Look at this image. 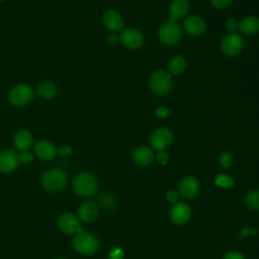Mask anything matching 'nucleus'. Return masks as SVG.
<instances>
[{
  "label": "nucleus",
  "instance_id": "f257e3e1",
  "mask_svg": "<svg viewBox=\"0 0 259 259\" xmlns=\"http://www.w3.org/2000/svg\"><path fill=\"white\" fill-rule=\"evenodd\" d=\"M72 186L75 193L83 197L93 195L98 189L96 178L89 172L78 173L73 179Z\"/></svg>",
  "mask_w": 259,
  "mask_h": 259
},
{
  "label": "nucleus",
  "instance_id": "f03ea898",
  "mask_svg": "<svg viewBox=\"0 0 259 259\" xmlns=\"http://www.w3.org/2000/svg\"><path fill=\"white\" fill-rule=\"evenodd\" d=\"M68 181L66 172L61 168H53L47 170L41 175V185L42 187L50 192H56L62 190Z\"/></svg>",
  "mask_w": 259,
  "mask_h": 259
},
{
  "label": "nucleus",
  "instance_id": "7ed1b4c3",
  "mask_svg": "<svg viewBox=\"0 0 259 259\" xmlns=\"http://www.w3.org/2000/svg\"><path fill=\"white\" fill-rule=\"evenodd\" d=\"M73 247L82 255H92L99 249V241L93 234L83 231L74 237Z\"/></svg>",
  "mask_w": 259,
  "mask_h": 259
},
{
  "label": "nucleus",
  "instance_id": "20e7f679",
  "mask_svg": "<svg viewBox=\"0 0 259 259\" xmlns=\"http://www.w3.org/2000/svg\"><path fill=\"white\" fill-rule=\"evenodd\" d=\"M149 84L154 93L164 95L172 88V78L168 72L164 70H157L151 75Z\"/></svg>",
  "mask_w": 259,
  "mask_h": 259
},
{
  "label": "nucleus",
  "instance_id": "39448f33",
  "mask_svg": "<svg viewBox=\"0 0 259 259\" xmlns=\"http://www.w3.org/2000/svg\"><path fill=\"white\" fill-rule=\"evenodd\" d=\"M173 141V133L167 127H159L155 130L149 139L150 146L153 150L162 151L171 145Z\"/></svg>",
  "mask_w": 259,
  "mask_h": 259
},
{
  "label": "nucleus",
  "instance_id": "423d86ee",
  "mask_svg": "<svg viewBox=\"0 0 259 259\" xmlns=\"http://www.w3.org/2000/svg\"><path fill=\"white\" fill-rule=\"evenodd\" d=\"M181 36L180 26L173 21H167L164 23L158 31V37L161 42L171 46L175 45Z\"/></svg>",
  "mask_w": 259,
  "mask_h": 259
},
{
  "label": "nucleus",
  "instance_id": "0eeeda50",
  "mask_svg": "<svg viewBox=\"0 0 259 259\" xmlns=\"http://www.w3.org/2000/svg\"><path fill=\"white\" fill-rule=\"evenodd\" d=\"M33 98V92L26 84L15 85L9 93V101L13 106H23Z\"/></svg>",
  "mask_w": 259,
  "mask_h": 259
},
{
  "label": "nucleus",
  "instance_id": "6e6552de",
  "mask_svg": "<svg viewBox=\"0 0 259 259\" xmlns=\"http://www.w3.org/2000/svg\"><path fill=\"white\" fill-rule=\"evenodd\" d=\"M244 47L243 37L236 33L230 32L225 35L221 41V51L228 56H236L238 55Z\"/></svg>",
  "mask_w": 259,
  "mask_h": 259
},
{
  "label": "nucleus",
  "instance_id": "1a4fd4ad",
  "mask_svg": "<svg viewBox=\"0 0 259 259\" xmlns=\"http://www.w3.org/2000/svg\"><path fill=\"white\" fill-rule=\"evenodd\" d=\"M58 225L60 230L67 234V235H72V234H77L81 233L84 230L80 227V220L77 218L75 214L71 212H64L59 217L58 220Z\"/></svg>",
  "mask_w": 259,
  "mask_h": 259
},
{
  "label": "nucleus",
  "instance_id": "9d476101",
  "mask_svg": "<svg viewBox=\"0 0 259 259\" xmlns=\"http://www.w3.org/2000/svg\"><path fill=\"white\" fill-rule=\"evenodd\" d=\"M170 220L175 225H184L186 224L191 217V208L186 202L178 201L172 205L170 209Z\"/></svg>",
  "mask_w": 259,
  "mask_h": 259
},
{
  "label": "nucleus",
  "instance_id": "9b49d317",
  "mask_svg": "<svg viewBox=\"0 0 259 259\" xmlns=\"http://www.w3.org/2000/svg\"><path fill=\"white\" fill-rule=\"evenodd\" d=\"M120 42L128 48V49H139L140 47H142L143 42H144V37H143V34L136 28H133V27H127V28H124L119 36H118Z\"/></svg>",
  "mask_w": 259,
  "mask_h": 259
},
{
  "label": "nucleus",
  "instance_id": "f8f14e48",
  "mask_svg": "<svg viewBox=\"0 0 259 259\" xmlns=\"http://www.w3.org/2000/svg\"><path fill=\"white\" fill-rule=\"evenodd\" d=\"M199 191V182L193 176H186L182 178L178 185V193L184 199L194 198Z\"/></svg>",
  "mask_w": 259,
  "mask_h": 259
},
{
  "label": "nucleus",
  "instance_id": "ddd939ff",
  "mask_svg": "<svg viewBox=\"0 0 259 259\" xmlns=\"http://www.w3.org/2000/svg\"><path fill=\"white\" fill-rule=\"evenodd\" d=\"M19 164V155L14 150H4L0 153V171L13 172Z\"/></svg>",
  "mask_w": 259,
  "mask_h": 259
},
{
  "label": "nucleus",
  "instance_id": "4468645a",
  "mask_svg": "<svg viewBox=\"0 0 259 259\" xmlns=\"http://www.w3.org/2000/svg\"><path fill=\"white\" fill-rule=\"evenodd\" d=\"M99 209L97 204L91 200H86L82 202L78 208L79 220L83 223H93L94 221H96Z\"/></svg>",
  "mask_w": 259,
  "mask_h": 259
},
{
  "label": "nucleus",
  "instance_id": "2eb2a0df",
  "mask_svg": "<svg viewBox=\"0 0 259 259\" xmlns=\"http://www.w3.org/2000/svg\"><path fill=\"white\" fill-rule=\"evenodd\" d=\"M183 28L188 34L192 36H198L204 32L205 22L200 16H188L183 22Z\"/></svg>",
  "mask_w": 259,
  "mask_h": 259
},
{
  "label": "nucleus",
  "instance_id": "dca6fc26",
  "mask_svg": "<svg viewBox=\"0 0 259 259\" xmlns=\"http://www.w3.org/2000/svg\"><path fill=\"white\" fill-rule=\"evenodd\" d=\"M155 156L153 153V149L150 147H146V146H142L137 148L132 155V159L134 161V163H136L137 165L140 166H147L149 164H151L154 160Z\"/></svg>",
  "mask_w": 259,
  "mask_h": 259
},
{
  "label": "nucleus",
  "instance_id": "f3484780",
  "mask_svg": "<svg viewBox=\"0 0 259 259\" xmlns=\"http://www.w3.org/2000/svg\"><path fill=\"white\" fill-rule=\"evenodd\" d=\"M34 154L40 160H52L57 154V149L51 142L42 140L35 144Z\"/></svg>",
  "mask_w": 259,
  "mask_h": 259
},
{
  "label": "nucleus",
  "instance_id": "a211bd4d",
  "mask_svg": "<svg viewBox=\"0 0 259 259\" xmlns=\"http://www.w3.org/2000/svg\"><path fill=\"white\" fill-rule=\"evenodd\" d=\"M189 10V2L187 0H173L169 7V21L184 17Z\"/></svg>",
  "mask_w": 259,
  "mask_h": 259
},
{
  "label": "nucleus",
  "instance_id": "6ab92c4d",
  "mask_svg": "<svg viewBox=\"0 0 259 259\" xmlns=\"http://www.w3.org/2000/svg\"><path fill=\"white\" fill-rule=\"evenodd\" d=\"M102 20L105 27L111 31H117L123 27V20L121 16L114 10L105 11Z\"/></svg>",
  "mask_w": 259,
  "mask_h": 259
},
{
  "label": "nucleus",
  "instance_id": "aec40b11",
  "mask_svg": "<svg viewBox=\"0 0 259 259\" xmlns=\"http://www.w3.org/2000/svg\"><path fill=\"white\" fill-rule=\"evenodd\" d=\"M238 29L247 35H253L259 32V18L257 16H248L238 22Z\"/></svg>",
  "mask_w": 259,
  "mask_h": 259
},
{
  "label": "nucleus",
  "instance_id": "412c9836",
  "mask_svg": "<svg viewBox=\"0 0 259 259\" xmlns=\"http://www.w3.org/2000/svg\"><path fill=\"white\" fill-rule=\"evenodd\" d=\"M14 146L18 151H27L32 144V136L26 130L18 131L14 136Z\"/></svg>",
  "mask_w": 259,
  "mask_h": 259
},
{
  "label": "nucleus",
  "instance_id": "4be33fe9",
  "mask_svg": "<svg viewBox=\"0 0 259 259\" xmlns=\"http://www.w3.org/2000/svg\"><path fill=\"white\" fill-rule=\"evenodd\" d=\"M186 68V62H185V59L180 56V55H177V56H174L171 58V60L169 61V64H168V69H169V72L173 75H180L184 72Z\"/></svg>",
  "mask_w": 259,
  "mask_h": 259
},
{
  "label": "nucleus",
  "instance_id": "5701e85b",
  "mask_svg": "<svg viewBox=\"0 0 259 259\" xmlns=\"http://www.w3.org/2000/svg\"><path fill=\"white\" fill-rule=\"evenodd\" d=\"M57 87L53 82H42L37 86V93L44 98H52L57 94Z\"/></svg>",
  "mask_w": 259,
  "mask_h": 259
},
{
  "label": "nucleus",
  "instance_id": "b1692460",
  "mask_svg": "<svg viewBox=\"0 0 259 259\" xmlns=\"http://www.w3.org/2000/svg\"><path fill=\"white\" fill-rule=\"evenodd\" d=\"M97 200L99 205L106 210H113L116 206V199L110 193H101Z\"/></svg>",
  "mask_w": 259,
  "mask_h": 259
},
{
  "label": "nucleus",
  "instance_id": "393cba45",
  "mask_svg": "<svg viewBox=\"0 0 259 259\" xmlns=\"http://www.w3.org/2000/svg\"><path fill=\"white\" fill-rule=\"evenodd\" d=\"M245 204L253 210H259V190L249 191L244 198Z\"/></svg>",
  "mask_w": 259,
  "mask_h": 259
},
{
  "label": "nucleus",
  "instance_id": "a878e982",
  "mask_svg": "<svg viewBox=\"0 0 259 259\" xmlns=\"http://www.w3.org/2000/svg\"><path fill=\"white\" fill-rule=\"evenodd\" d=\"M214 184L220 187V188H231L234 185V180L231 176L226 175V174H219L214 178Z\"/></svg>",
  "mask_w": 259,
  "mask_h": 259
},
{
  "label": "nucleus",
  "instance_id": "bb28decb",
  "mask_svg": "<svg viewBox=\"0 0 259 259\" xmlns=\"http://www.w3.org/2000/svg\"><path fill=\"white\" fill-rule=\"evenodd\" d=\"M220 165L224 168H229L233 163V156L229 152H224L220 156Z\"/></svg>",
  "mask_w": 259,
  "mask_h": 259
},
{
  "label": "nucleus",
  "instance_id": "cd10ccee",
  "mask_svg": "<svg viewBox=\"0 0 259 259\" xmlns=\"http://www.w3.org/2000/svg\"><path fill=\"white\" fill-rule=\"evenodd\" d=\"M156 160L159 164L161 165H166L169 161V155L167 152H165L164 150L162 151H158L157 155H156Z\"/></svg>",
  "mask_w": 259,
  "mask_h": 259
},
{
  "label": "nucleus",
  "instance_id": "c85d7f7f",
  "mask_svg": "<svg viewBox=\"0 0 259 259\" xmlns=\"http://www.w3.org/2000/svg\"><path fill=\"white\" fill-rule=\"evenodd\" d=\"M179 193L175 190H168L167 193H166V199L168 202L172 203V204H175L176 202L179 201Z\"/></svg>",
  "mask_w": 259,
  "mask_h": 259
},
{
  "label": "nucleus",
  "instance_id": "c756f323",
  "mask_svg": "<svg viewBox=\"0 0 259 259\" xmlns=\"http://www.w3.org/2000/svg\"><path fill=\"white\" fill-rule=\"evenodd\" d=\"M124 256V252L120 248H113L109 254H108V259H122Z\"/></svg>",
  "mask_w": 259,
  "mask_h": 259
},
{
  "label": "nucleus",
  "instance_id": "7c9ffc66",
  "mask_svg": "<svg viewBox=\"0 0 259 259\" xmlns=\"http://www.w3.org/2000/svg\"><path fill=\"white\" fill-rule=\"evenodd\" d=\"M33 160V155L28 151H23L19 154V162L23 164H28Z\"/></svg>",
  "mask_w": 259,
  "mask_h": 259
},
{
  "label": "nucleus",
  "instance_id": "2f4dec72",
  "mask_svg": "<svg viewBox=\"0 0 259 259\" xmlns=\"http://www.w3.org/2000/svg\"><path fill=\"white\" fill-rule=\"evenodd\" d=\"M233 0H210L211 4L213 7L218 8V9H223L228 7Z\"/></svg>",
  "mask_w": 259,
  "mask_h": 259
},
{
  "label": "nucleus",
  "instance_id": "473e14b6",
  "mask_svg": "<svg viewBox=\"0 0 259 259\" xmlns=\"http://www.w3.org/2000/svg\"><path fill=\"white\" fill-rule=\"evenodd\" d=\"M155 113H156L159 117L165 118V117H167V116L170 114V110H169L166 106H160V107L156 108Z\"/></svg>",
  "mask_w": 259,
  "mask_h": 259
},
{
  "label": "nucleus",
  "instance_id": "72a5a7b5",
  "mask_svg": "<svg viewBox=\"0 0 259 259\" xmlns=\"http://www.w3.org/2000/svg\"><path fill=\"white\" fill-rule=\"evenodd\" d=\"M226 27L230 32H235L236 29H238V22L234 18H229L226 23Z\"/></svg>",
  "mask_w": 259,
  "mask_h": 259
},
{
  "label": "nucleus",
  "instance_id": "f704fd0d",
  "mask_svg": "<svg viewBox=\"0 0 259 259\" xmlns=\"http://www.w3.org/2000/svg\"><path fill=\"white\" fill-rule=\"evenodd\" d=\"M224 259H245V257L238 251H231L224 256Z\"/></svg>",
  "mask_w": 259,
  "mask_h": 259
},
{
  "label": "nucleus",
  "instance_id": "c9c22d12",
  "mask_svg": "<svg viewBox=\"0 0 259 259\" xmlns=\"http://www.w3.org/2000/svg\"><path fill=\"white\" fill-rule=\"evenodd\" d=\"M57 152L63 156V157H67L70 156L72 153V148L70 146H61L60 148L57 149Z\"/></svg>",
  "mask_w": 259,
  "mask_h": 259
},
{
  "label": "nucleus",
  "instance_id": "e433bc0d",
  "mask_svg": "<svg viewBox=\"0 0 259 259\" xmlns=\"http://www.w3.org/2000/svg\"><path fill=\"white\" fill-rule=\"evenodd\" d=\"M117 40H119V38H118V36L115 35V34H109V35H107V37H106V41H107L108 44H111V45L116 44Z\"/></svg>",
  "mask_w": 259,
  "mask_h": 259
},
{
  "label": "nucleus",
  "instance_id": "4c0bfd02",
  "mask_svg": "<svg viewBox=\"0 0 259 259\" xmlns=\"http://www.w3.org/2000/svg\"><path fill=\"white\" fill-rule=\"evenodd\" d=\"M57 259H66V258H57Z\"/></svg>",
  "mask_w": 259,
  "mask_h": 259
},
{
  "label": "nucleus",
  "instance_id": "58836bf2",
  "mask_svg": "<svg viewBox=\"0 0 259 259\" xmlns=\"http://www.w3.org/2000/svg\"><path fill=\"white\" fill-rule=\"evenodd\" d=\"M0 1H2V0H0Z\"/></svg>",
  "mask_w": 259,
  "mask_h": 259
}]
</instances>
